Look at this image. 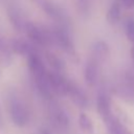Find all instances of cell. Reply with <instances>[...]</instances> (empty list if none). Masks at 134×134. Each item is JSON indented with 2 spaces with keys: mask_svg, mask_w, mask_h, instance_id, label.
<instances>
[{
  "mask_svg": "<svg viewBox=\"0 0 134 134\" xmlns=\"http://www.w3.org/2000/svg\"><path fill=\"white\" fill-rule=\"evenodd\" d=\"M79 126L81 129L87 133H92L93 132V122L91 118L86 114V113H81L79 116Z\"/></svg>",
  "mask_w": 134,
  "mask_h": 134,
  "instance_id": "19",
  "label": "cell"
},
{
  "mask_svg": "<svg viewBox=\"0 0 134 134\" xmlns=\"http://www.w3.org/2000/svg\"><path fill=\"white\" fill-rule=\"evenodd\" d=\"M104 124L109 134H132V132L114 114L104 119Z\"/></svg>",
  "mask_w": 134,
  "mask_h": 134,
  "instance_id": "13",
  "label": "cell"
},
{
  "mask_svg": "<svg viewBox=\"0 0 134 134\" xmlns=\"http://www.w3.org/2000/svg\"><path fill=\"white\" fill-rule=\"evenodd\" d=\"M121 4L125 8L131 9L134 7V0H121Z\"/></svg>",
  "mask_w": 134,
  "mask_h": 134,
  "instance_id": "21",
  "label": "cell"
},
{
  "mask_svg": "<svg viewBox=\"0 0 134 134\" xmlns=\"http://www.w3.org/2000/svg\"><path fill=\"white\" fill-rule=\"evenodd\" d=\"M26 62H27V67H28L31 77L46 75L48 73V71L46 69V64L43 61V59L39 52H35V53L28 55L26 58Z\"/></svg>",
  "mask_w": 134,
  "mask_h": 134,
  "instance_id": "9",
  "label": "cell"
},
{
  "mask_svg": "<svg viewBox=\"0 0 134 134\" xmlns=\"http://www.w3.org/2000/svg\"><path fill=\"white\" fill-rule=\"evenodd\" d=\"M6 15L7 19L12 25V27L16 31H23L26 25L27 20L24 17L23 12L16 3H9L6 6Z\"/></svg>",
  "mask_w": 134,
  "mask_h": 134,
  "instance_id": "7",
  "label": "cell"
},
{
  "mask_svg": "<svg viewBox=\"0 0 134 134\" xmlns=\"http://www.w3.org/2000/svg\"><path fill=\"white\" fill-rule=\"evenodd\" d=\"M37 6H39L48 17H50L55 24L62 26H70L69 18L64 9L52 0H31Z\"/></svg>",
  "mask_w": 134,
  "mask_h": 134,
  "instance_id": "4",
  "label": "cell"
},
{
  "mask_svg": "<svg viewBox=\"0 0 134 134\" xmlns=\"http://www.w3.org/2000/svg\"><path fill=\"white\" fill-rule=\"evenodd\" d=\"M125 31H126V36L127 39L134 43V18H128L125 24Z\"/></svg>",
  "mask_w": 134,
  "mask_h": 134,
  "instance_id": "20",
  "label": "cell"
},
{
  "mask_svg": "<svg viewBox=\"0 0 134 134\" xmlns=\"http://www.w3.org/2000/svg\"><path fill=\"white\" fill-rule=\"evenodd\" d=\"M107 22L111 25H115L118 23L120 19V2L118 0H115L109 7L106 14Z\"/></svg>",
  "mask_w": 134,
  "mask_h": 134,
  "instance_id": "17",
  "label": "cell"
},
{
  "mask_svg": "<svg viewBox=\"0 0 134 134\" xmlns=\"http://www.w3.org/2000/svg\"><path fill=\"white\" fill-rule=\"evenodd\" d=\"M119 91L122 97H125L126 99L128 100L133 99L134 98V79L131 76H127L121 83Z\"/></svg>",
  "mask_w": 134,
  "mask_h": 134,
  "instance_id": "18",
  "label": "cell"
},
{
  "mask_svg": "<svg viewBox=\"0 0 134 134\" xmlns=\"http://www.w3.org/2000/svg\"><path fill=\"white\" fill-rule=\"evenodd\" d=\"M48 80L54 95H67L71 80L66 77L64 73L48 71Z\"/></svg>",
  "mask_w": 134,
  "mask_h": 134,
  "instance_id": "6",
  "label": "cell"
},
{
  "mask_svg": "<svg viewBox=\"0 0 134 134\" xmlns=\"http://www.w3.org/2000/svg\"><path fill=\"white\" fill-rule=\"evenodd\" d=\"M98 63L92 59H88L84 66V79L89 86H93L97 82L98 77Z\"/></svg>",
  "mask_w": 134,
  "mask_h": 134,
  "instance_id": "14",
  "label": "cell"
},
{
  "mask_svg": "<svg viewBox=\"0 0 134 134\" xmlns=\"http://www.w3.org/2000/svg\"><path fill=\"white\" fill-rule=\"evenodd\" d=\"M67 96H69V98L72 100V103L74 105H76L79 108L85 109L89 105V100H88L86 93L83 91V89L77 84H75L72 81L70 82Z\"/></svg>",
  "mask_w": 134,
  "mask_h": 134,
  "instance_id": "10",
  "label": "cell"
},
{
  "mask_svg": "<svg viewBox=\"0 0 134 134\" xmlns=\"http://www.w3.org/2000/svg\"><path fill=\"white\" fill-rule=\"evenodd\" d=\"M7 110L13 124L23 128L28 124L29 112L23 99L16 92H9L7 95Z\"/></svg>",
  "mask_w": 134,
  "mask_h": 134,
  "instance_id": "1",
  "label": "cell"
},
{
  "mask_svg": "<svg viewBox=\"0 0 134 134\" xmlns=\"http://www.w3.org/2000/svg\"><path fill=\"white\" fill-rule=\"evenodd\" d=\"M23 31L25 32L27 39L36 46H52V36L50 27H45L36 22L27 21Z\"/></svg>",
  "mask_w": 134,
  "mask_h": 134,
  "instance_id": "2",
  "label": "cell"
},
{
  "mask_svg": "<svg viewBox=\"0 0 134 134\" xmlns=\"http://www.w3.org/2000/svg\"><path fill=\"white\" fill-rule=\"evenodd\" d=\"M36 134H51L47 129H39Z\"/></svg>",
  "mask_w": 134,
  "mask_h": 134,
  "instance_id": "22",
  "label": "cell"
},
{
  "mask_svg": "<svg viewBox=\"0 0 134 134\" xmlns=\"http://www.w3.org/2000/svg\"><path fill=\"white\" fill-rule=\"evenodd\" d=\"M109 55V47L105 41L98 40L95 41L91 47V54L90 59L94 60L96 63L100 64L104 63Z\"/></svg>",
  "mask_w": 134,
  "mask_h": 134,
  "instance_id": "12",
  "label": "cell"
},
{
  "mask_svg": "<svg viewBox=\"0 0 134 134\" xmlns=\"http://www.w3.org/2000/svg\"><path fill=\"white\" fill-rule=\"evenodd\" d=\"M13 54L9 41H7L0 32V63L4 66L9 65L13 60Z\"/></svg>",
  "mask_w": 134,
  "mask_h": 134,
  "instance_id": "15",
  "label": "cell"
},
{
  "mask_svg": "<svg viewBox=\"0 0 134 134\" xmlns=\"http://www.w3.org/2000/svg\"><path fill=\"white\" fill-rule=\"evenodd\" d=\"M52 36V45L59 47L69 57L75 55V47L70 31V26H62L55 24L50 27Z\"/></svg>",
  "mask_w": 134,
  "mask_h": 134,
  "instance_id": "3",
  "label": "cell"
},
{
  "mask_svg": "<svg viewBox=\"0 0 134 134\" xmlns=\"http://www.w3.org/2000/svg\"><path fill=\"white\" fill-rule=\"evenodd\" d=\"M132 58H133V61H134V46L132 48Z\"/></svg>",
  "mask_w": 134,
  "mask_h": 134,
  "instance_id": "23",
  "label": "cell"
},
{
  "mask_svg": "<svg viewBox=\"0 0 134 134\" xmlns=\"http://www.w3.org/2000/svg\"><path fill=\"white\" fill-rule=\"evenodd\" d=\"M49 108H48V114H49V119L54 128L58 130H67L70 126V117L68 112L58 105L53 100H49Z\"/></svg>",
  "mask_w": 134,
  "mask_h": 134,
  "instance_id": "5",
  "label": "cell"
},
{
  "mask_svg": "<svg viewBox=\"0 0 134 134\" xmlns=\"http://www.w3.org/2000/svg\"><path fill=\"white\" fill-rule=\"evenodd\" d=\"M45 61L49 65V67L51 68V71H55V72H60V73L64 72L65 62L58 54H55L51 51H48L45 54Z\"/></svg>",
  "mask_w": 134,
  "mask_h": 134,
  "instance_id": "16",
  "label": "cell"
},
{
  "mask_svg": "<svg viewBox=\"0 0 134 134\" xmlns=\"http://www.w3.org/2000/svg\"><path fill=\"white\" fill-rule=\"evenodd\" d=\"M96 109H97L98 114L103 118V120L113 114L112 109H111L110 97L108 96L107 92L104 90L98 91V93L96 95Z\"/></svg>",
  "mask_w": 134,
  "mask_h": 134,
  "instance_id": "11",
  "label": "cell"
},
{
  "mask_svg": "<svg viewBox=\"0 0 134 134\" xmlns=\"http://www.w3.org/2000/svg\"><path fill=\"white\" fill-rule=\"evenodd\" d=\"M9 46L13 53L20 54L23 57H28L35 52H38L37 46L32 44L29 40H24L21 38H13L9 40Z\"/></svg>",
  "mask_w": 134,
  "mask_h": 134,
  "instance_id": "8",
  "label": "cell"
}]
</instances>
